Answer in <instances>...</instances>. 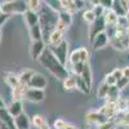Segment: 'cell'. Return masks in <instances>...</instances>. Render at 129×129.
Instances as JSON below:
<instances>
[{
	"label": "cell",
	"mask_w": 129,
	"mask_h": 129,
	"mask_svg": "<svg viewBox=\"0 0 129 129\" xmlns=\"http://www.w3.org/2000/svg\"><path fill=\"white\" fill-rule=\"evenodd\" d=\"M38 61H39L56 79H58V80H61V81H62L63 79H66V78L69 76V74H70L67 66H66V64H63V63H61V62L58 61V58L52 53V50L49 49L48 45H47V48L44 49V52H43V54L39 57Z\"/></svg>",
	"instance_id": "cell-1"
},
{
	"label": "cell",
	"mask_w": 129,
	"mask_h": 129,
	"mask_svg": "<svg viewBox=\"0 0 129 129\" xmlns=\"http://www.w3.org/2000/svg\"><path fill=\"white\" fill-rule=\"evenodd\" d=\"M38 13H39V25L41 26L43 32H44V35L48 32L49 35V32L56 28L57 21H58V12L53 10L47 4L43 3L40 9L38 10Z\"/></svg>",
	"instance_id": "cell-2"
},
{
	"label": "cell",
	"mask_w": 129,
	"mask_h": 129,
	"mask_svg": "<svg viewBox=\"0 0 129 129\" xmlns=\"http://www.w3.org/2000/svg\"><path fill=\"white\" fill-rule=\"evenodd\" d=\"M3 13L7 14H23L28 9V5L26 0H8V2H3L0 4Z\"/></svg>",
	"instance_id": "cell-3"
},
{
	"label": "cell",
	"mask_w": 129,
	"mask_h": 129,
	"mask_svg": "<svg viewBox=\"0 0 129 129\" xmlns=\"http://www.w3.org/2000/svg\"><path fill=\"white\" fill-rule=\"evenodd\" d=\"M48 47L52 50L53 54L58 58V61L67 66V63H69V43L66 40H63L58 45H48Z\"/></svg>",
	"instance_id": "cell-4"
},
{
	"label": "cell",
	"mask_w": 129,
	"mask_h": 129,
	"mask_svg": "<svg viewBox=\"0 0 129 129\" xmlns=\"http://www.w3.org/2000/svg\"><path fill=\"white\" fill-rule=\"evenodd\" d=\"M107 120H109V119H107V117L100 110H92V111L87 112V115H85V121H87V124L93 126L94 129L98 125L106 123Z\"/></svg>",
	"instance_id": "cell-5"
},
{
	"label": "cell",
	"mask_w": 129,
	"mask_h": 129,
	"mask_svg": "<svg viewBox=\"0 0 129 129\" xmlns=\"http://www.w3.org/2000/svg\"><path fill=\"white\" fill-rule=\"evenodd\" d=\"M107 26H106V22L103 19V16L102 17H97V19L94 21L93 23L89 25V30H88V36H89V40L92 41L97 35L102 31H106Z\"/></svg>",
	"instance_id": "cell-6"
},
{
	"label": "cell",
	"mask_w": 129,
	"mask_h": 129,
	"mask_svg": "<svg viewBox=\"0 0 129 129\" xmlns=\"http://www.w3.org/2000/svg\"><path fill=\"white\" fill-rule=\"evenodd\" d=\"M25 98L30 102L34 103H40L45 100V92L44 89H39V88H27L25 93Z\"/></svg>",
	"instance_id": "cell-7"
},
{
	"label": "cell",
	"mask_w": 129,
	"mask_h": 129,
	"mask_svg": "<svg viewBox=\"0 0 129 129\" xmlns=\"http://www.w3.org/2000/svg\"><path fill=\"white\" fill-rule=\"evenodd\" d=\"M90 44H92L93 50H100V49L106 48L110 44V36H109V34H107V31L100 32V34L90 41Z\"/></svg>",
	"instance_id": "cell-8"
},
{
	"label": "cell",
	"mask_w": 129,
	"mask_h": 129,
	"mask_svg": "<svg viewBox=\"0 0 129 129\" xmlns=\"http://www.w3.org/2000/svg\"><path fill=\"white\" fill-rule=\"evenodd\" d=\"M47 48V44L44 40H34L31 41V45H30V57L34 59V61H38L39 57L43 54L44 49Z\"/></svg>",
	"instance_id": "cell-9"
},
{
	"label": "cell",
	"mask_w": 129,
	"mask_h": 129,
	"mask_svg": "<svg viewBox=\"0 0 129 129\" xmlns=\"http://www.w3.org/2000/svg\"><path fill=\"white\" fill-rule=\"evenodd\" d=\"M28 87L30 88H39V89H45L47 88V85H48V80H47V78L44 76L43 74H40V72H36L35 71V74L32 75V78L30 79V81H28Z\"/></svg>",
	"instance_id": "cell-10"
},
{
	"label": "cell",
	"mask_w": 129,
	"mask_h": 129,
	"mask_svg": "<svg viewBox=\"0 0 129 129\" xmlns=\"http://www.w3.org/2000/svg\"><path fill=\"white\" fill-rule=\"evenodd\" d=\"M31 117L26 112H21L14 117V126L16 129H30L31 128Z\"/></svg>",
	"instance_id": "cell-11"
},
{
	"label": "cell",
	"mask_w": 129,
	"mask_h": 129,
	"mask_svg": "<svg viewBox=\"0 0 129 129\" xmlns=\"http://www.w3.org/2000/svg\"><path fill=\"white\" fill-rule=\"evenodd\" d=\"M100 111L107 117L109 120L115 119L117 116V107H116V102H105V105L100 109Z\"/></svg>",
	"instance_id": "cell-12"
},
{
	"label": "cell",
	"mask_w": 129,
	"mask_h": 129,
	"mask_svg": "<svg viewBox=\"0 0 129 129\" xmlns=\"http://www.w3.org/2000/svg\"><path fill=\"white\" fill-rule=\"evenodd\" d=\"M3 80H4V83L8 85V87H9L10 89L16 88L17 85L21 83L19 74H16V72H12V71L3 72Z\"/></svg>",
	"instance_id": "cell-13"
},
{
	"label": "cell",
	"mask_w": 129,
	"mask_h": 129,
	"mask_svg": "<svg viewBox=\"0 0 129 129\" xmlns=\"http://www.w3.org/2000/svg\"><path fill=\"white\" fill-rule=\"evenodd\" d=\"M103 19L106 22V26L109 28H114L117 25V19H119V16H117L112 9H106L103 13Z\"/></svg>",
	"instance_id": "cell-14"
},
{
	"label": "cell",
	"mask_w": 129,
	"mask_h": 129,
	"mask_svg": "<svg viewBox=\"0 0 129 129\" xmlns=\"http://www.w3.org/2000/svg\"><path fill=\"white\" fill-rule=\"evenodd\" d=\"M27 88H28V85L21 81L16 88L12 89V100L13 101H22L25 98V93H26Z\"/></svg>",
	"instance_id": "cell-15"
},
{
	"label": "cell",
	"mask_w": 129,
	"mask_h": 129,
	"mask_svg": "<svg viewBox=\"0 0 129 129\" xmlns=\"http://www.w3.org/2000/svg\"><path fill=\"white\" fill-rule=\"evenodd\" d=\"M22 16L25 17V22H26L27 27H31V26H34V25H38V23H39V13L35 12V10L27 9Z\"/></svg>",
	"instance_id": "cell-16"
},
{
	"label": "cell",
	"mask_w": 129,
	"mask_h": 129,
	"mask_svg": "<svg viewBox=\"0 0 129 129\" xmlns=\"http://www.w3.org/2000/svg\"><path fill=\"white\" fill-rule=\"evenodd\" d=\"M63 41V32L54 28L48 35V45H58Z\"/></svg>",
	"instance_id": "cell-17"
},
{
	"label": "cell",
	"mask_w": 129,
	"mask_h": 129,
	"mask_svg": "<svg viewBox=\"0 0 129 129\" xmlns=\"http://www.w3.org/2000/svg\"><path fill=\"white\" fill-rule=\"evenodd\" d=\"M80 76L83 78V80L87 83V85L92 89V85H93V74H92V69H90V64L89 62H87L84 64V69L80 74Z\"/></svg>",
	"instance_id": "cell-18"
},
{
	"label": "cell",
	"mask_w": 129,
	"mask_h": 129,
	"mask_svg": "<svg viewBox=\"0 0 129 129\" xmlns=\"http://www.w3.org/2000/svg\"><path fill=\"white\" fill-rule=\"evenodd\" d=\"M7 109H8L10 115L13 117H16L21 112H23V103H22V101H13L12 100V102L7 106Z\"/></svg>",
	"instance_id": "cell-19"
},
{
	"label": "cell",
	"mask_w": 129,
	"mask_h": 129,
	"mask_svg": "<svg viewBox=\"0 0 129 129\" xmlns=\"http://www.w3.org/2000/svg\"><path fill=\"white\" fill-rule=\"evenodd\" d=\"M28 34H30L31 41H34V40H44V32H43V28H41V26L39 23L28 27Z\"/></svg>",
	"instance_id": "cell-20"
},
{
	"label": "cell",
	"mask_w": 129,
	"mask_h": 129,
	"mask_svg": "<svg viewBox=\"0 0 129 129\" xmlns=\"http://www.w3.org/2000/svg\"><path fill=\"white\" fill-rule=\"evenodd\" d=\"M62 85L64 90H72L76 89V75L75 74H69V76L66 79L62 80Z\"/></svg>",
	"instance_id": "cell-21"
},
{
	"label": "cell",
	"mask_w": 129,
	"mask_h": 129,
	"mask_svg": "<svg viewBox=\"0 0 129 129\" xmlns=\"http://www.w3.org/2000/svg\"><path fill=\"white\" fill-rule=\"evenodd\" d=\"M0 121H3V123H5V124H8V125H10V126L16 128V126H14V117L9 114V111H8L7 107L0 109Z\"/></svg>",
	"instance_id": "cell-22"
},
{
	"label": "cell",
	"mask_w": 129,
	"mask_h": 129,
	"mask_svg": "<svg viewBox=\"0 0 129 129\" xmlns=\"http://www.w3.org/2000/svg\"><path fill=\"white\" fill-rule=\"evenodd\" d=\"M120 98V89L116 87V85H111L110 89H109V93H107L105 101L106 102H116L117 100Z\"/></svg>",
	"instance_id": "cell-23"
},
{
	"label": "cell",
	"mask_w": 129,
	"mask_h": 129,
	"mask_svg": "<svg viewBox=\"0 0 129 129\" xmlns=\"http://www.w3.org/2000/svg\"><path fill=\"white\" fill-rule=\"evenodd\" d=\"M110 87H111V85H109L106 81H102V83L98 85V88H97V98L105 100L106 95H107V93H109Z\"/></svg>",
	"instance_id": "cell-24"
},
{
	"label": "cell",
	"mask_w": 129,
	"mask_h": 129,
	"mask_svg": "<svg viewBox=\"0 0 129 129\" xmlns=\"http://www.w3.org/2000/svg\"><path fill=\"white\" fill-rule=\"evenodd\" d=\"M76 89H78L79 92L84 93V94H89L90 90H92L88 85H87V83L83 80V78L80 76V75H76Z\"/></svg>",
	"instance_id": "cell-25"
},
{
	"label": "cell",
	"mask_w": 129,
	"mask_h": 129,
	"mask_svg": "<svg viewBox=\"0 0 129 129\" xmlns=\"http://www.w3.org/2000/svg\"><path fill=\"white\" fill-rule=\"evenodd\" d=\"M61 5H62V10H67V12H71L72 14L75 12H78V8L75 5L74 0H59Z\"/></svg>",
	"instance_id": "cell-26"
},
{
	"label": "cell",
	"mask_w": 129,
	"mask_h": 129,
	"mask_svg": "<svg viewBox=\"0 0 129 129\" xmlns=\"http://www.w3.org/2000/svg\"><path fill=\"white\" fill-rule=\"evenodd\" d=\"M111 9H112L119 17H123V16H126V14H128V12L124 9V7L121 5V3L119 2V0H114L112 5H111Z\"/></svg>",
	"instance_id": "cell-27"
},
{
	"label": "cell",
	"mask_w": 129,
	"mask_h": 129,
	"mask_svg": "<svg viewBox=\"0 0 129 129\" xmlns=\"http://www.w3.org/2000/svg\"><path fill=\"white\" fill-rule=\"evenodd\" d=\"M116 107H117V112H128L129 111V100L128 98H120L116 101Z\"/></svg>",
	"instance_id": "cell-28"
},
{
	"label": "cell",
	"mask_w": 129,
	"mask_h": 129,
	"mask_svg": "<svg viewBox=\"0 0 129 129\" xmlns=\"http://www.w3.org/2000/svg\"><path fill=\"white\" fill-rule=\"evenodd\" d=\"M58 19L64 22L67 26H71L72 23V13L71 12H67V10H61L58 12Z\"/></svg>",
	"instance_id": "cell-29"
},
{
	"label": "cell",
	"mask_w": 129,
	"mask_h": 129,
	"mask_svg": "<svg viewBox=\"0 0 129 129\" xmlns=\"http://www.w3.org/2000/svg\"><path fill=\"white\" fill-rule=\"evenodd\" d=\"M34 74H35V71L32 70V69H25V70L21 71V74H19V79H21V81H22V83L28 84L30 79L32 78V75H34Z\"/></svg>",
	"instance_id": "cell-30"
},
{
	"label": "cell",
	"mask_w": 129,
	"mask_h": 129,
	"mask_svg": "<svg viewBox=\"0 0 129 129\" xmlns=\"http://www.w3.org/2000/svg\"><path fill=\"white\" fill-rule=\"evenodd\" d=\"M45 123H47V119L43 115H34L31 117V124H32V126H35L36 129L43 126Z\"/></svg>",
	"instance_id": "cell-31"
},
{
	"label": "cell",
	"mask_w": 129,
	"mask_h": 129,
	"mask_svg": "<svg viewBox=\"0 0 129 129\" xmlns=\"http://www.w3.org/2000/svg\"><path fill=\"white\" fill-rule=\"evenodd\" d=\"M83 19H84V22H87L88 25L93 23L94 21L97 19V16L94 14L93 9H87V10H84V13H83Z\"/></svg>",
	"instance_id": "cell-32"
},
{
	"label": "cell",
	"mask_w": 129,
	"mask_h": 129,
	"mask_svg": "<svg viewBox=\"0 0 129 129\" xmlns=\"http://www.w3.org/2000/svg\"><path fill=\"white\" fill-rule=\"evenodd\" d=\"M43 3L47 4L49 8H52L53 10H56V12H61L62 10V5H61L59 0H43Z\"/></svg>",
	"instance_id": "cell-33"
},
{
	"label": "cell",
	"mask_w": 129,
	"mask_h": 129,
	"mask_svg": "<svg viewBox=\"0 0 129 129\" xmlns=\"http://www.w3.org/2000/svg\"><path fill=\"white\" fill-rule=\"evenodd\" d=\"M88 2H89V4H92V7L93 5H102L106 9H111L114 0H88Z\"/></svg>",
	"instance_id": "cell-34"
},
{
	"label": "cell",
	"mask_w": 129,
	"mask_h": 129,
	"mask_svg": "<svg viewBox=\"0 0 129 129\" xmlns=\"http://www.w3.org/2000/svg\"><path fill=\"white\" fill-rule=\"evenodd\" d=\"M95 129H117V124H116L115 119H111V120H107L106 123L98 125Z\"/></svg>",
	"instance_id": "cell-35"
},
{
	"label": "cell",
	"mask_w": 129,
	"mask_h": 129,
	"mask_svg": "<svg viewBox=\"0 0 129 129\" xmlns=\"http://www.w3.org/2000/svg\"><path fill=\"white\" fill-rule=\"evenodd\" d=\"M128 85H129V78H128V76H125V75H124L123 78H120L119 80L116 81V87L119 88L120 90L125 89V88L128 87Z\"/></svg>",
	"instance_id": "cell-36"
},
{
	"label": "cell",
	"mask_w": 129,
	"mask_h": 129,
	"mask_svg": "<svg viewBox=\"0 0 129 129\" xmlns=\"http://www.w3.org/2000/svg\"><path fill=\"white\" fill-rule=\"evenodd\" d=\"M67 121L63 120V119H56L54 121H53V128L54 129H64L67 126Z\"/></svg>",
	"instance_id": "cell-37"
},
{
	"label": "cell",
	"mask_w": 129,
	"mask_h": 129,
	"mask_svg": "<svg viewBox=\"0 0 129 129\" xmlns=\"http://www.w3.org/2000/svg\"><path fill=\"white\" fill-rule=\"evenodd\" d=\"M103 81H106L109 85H116V81H117V79L112 75V72H110V74H106V76H105V79H103Z\"/></svg>",
	"instance_id": "cell-38"
},
{
	"label": "cell",
	"mask_w": 129,
	"mask_h": 129,
	"mask_svg": "<svg viewBox=\"0 0 129 129\" xmlns=\"http://www.w3.org/2000/svg\"><path fill=\"white\" fill-rule=\"evenodd\" d=\"M92 9H93V12H94V14L97 17H102L103 13H105V10H106V8H103L102 5H93Z\"/></svg>",
	"instance_id": "cell-39"
},
{
	"label": "cell",
	"mask_w": 129,
	"mask_h": 129,
	"mask_svg": "<svg viewBox=\"0 0 129 129\" xmlns=\"http://www.w3.org/2000/svg\"><path fill=\"white\" fill-rule=\"evenodd\" d=\"M112 75H114V76H115L117 80H119L120 78H123V76H124V69H119V67L115 69V70L112 71Z\"/></svg>",
	"instance_id": "cell-40"
},
{
	"label": "cell",
	"mask_w": 129,
	"mask_h": 129,
	"mask_svg": "<svg viewBox=\"0 0 129 129\" xmlns=\"http://www.w3.org/2000/svg\"><path fill=\"white\" fill-rule=\"evenodd\" d=\"M75 2V5H76V8H78V10H80V9H83L85 5H87L89 2L88 0H74Z\"/></svg>",
	"instance_id": "cell-41"
},
{
	"label": "cell",
	"mask_w": 129,
	"mask_h": 129,
	"mask_svg": "<svg viewBox=\"0 0 129 129\" xmlns=\"http://www.w3.org/2000/svg\"><path fill=\"white\" fill-rule=\"evenodd\" d=\"M9 18H10V14H7V13H2V14H0V28L5 25V22Z\"/></svg>",
	"instance_id": "cell-42"
},
{
	"label": "cell",
	"mask_w": 129,
	"mask_h": 129,
	"mask_svg": "<svg viewBox=\"0 0 129 129\" xmlns=\"http://www.w3.org/2000/svg\"><path fill=\"white\" fill-rule=\"evenodd\" d=\"M119 2L121 3V5L124 7V9L129 13V0H119Z\"/></svg>",
	"instance_id": "cell-43"
},
{
	"label": "cell",
	"mask_w": 129,
	"mask_h": 129,
	"mask_svg": "<svg viewBox=\"0 0 129 129\" xmlns=\"http://www.w3.org/2000/svg\"><path fill=\"white\" fill-rule=\"evenodd\" d=\"M64 129H79V128H78L76 125H74V124H70V123H69V124H67V126L64 128Z\"/></svg>",
	"instance_id": "cell-44"
},
{
	"label": "cell",
	"mask_w": 129,
	"mask_h": 129,
	"mask_svg": "<svg viewBox=\"0 0 129 129\" xmlns=\"http://www.w3.org/2000/svg\"><path fill=\"white\" fill-rule=\"evenodd\" d=\"M3 107H7V105H5L4 100L2 98V95H0V109H3Z\"/></svg>",
	"instance_id": "cell-45"
},
{
	"label": "cell",
	"mask_w": 129,
	"mask_h": 129,
	"mask_svg": "<svg viewBox=\"0 0 129 129\" xmlns=\"http://www.w3.org/2000/svg\"><path fill=\"white\" fill-rule=\"evenodd\" d=\"M124 75H125V76H128V78H129V66L124 67Z\"/></svg>",
	"instance_id": "cell-46"
},
{
	"label": "cell",
	"mask_w": 129,
	"mask_h": 129,
	"mask_svg": "<svg viewBox=\"0 0 129 129\" xmlns=\"http://www.w3.org/2000/svg\"><path fill=\"white\" fill-rule=\"evenodd\" d=\"M39 129H50V126H49V125H48V123H45V124H44V125H43V126H40V128H39Z\"/></svg>",
	"instance_id": "cell-47"
},
{
	"label": "cell",
	"mask_w": 129,
	"mask_h": 129,
	"mask_svg": "<svg viewBox=\"0 0 129 129\" xmlns=\"http://www.w3.org/2000/svg\"><path fill=\"white\" fill-rule=\"evenodd\" d=\"M0 41H2V28H0Z\"/></svg>",
	"instance_id": "cell-48"
},
{
	"label": "cell",
	"mask_w": 129,
	"mask_h": 129,
	"mask_svg": "<svg viewBox=\"0 0 129 129\" xmlns=\"http://www.w3.org/2000/svg\"><path fill=\"white\" fill-rule=\"evenodd\" d=\"M3 13V10H2V7H0V14H2Z\"/></svg>",
	"instance_id": "cell-49"
},
{
	"label": "cell",
	"mask_w": 129,
	"mask_h": 129,
	"mask_svg": "<svg viewBox=\"0 0 129 129\" xmlns=\"http://www.w3.org/2000/svg\"><path fill=\"white\" fill-rule=\"evenodd\" d=\"M126 16H128V18H129V13H128V14H126Z\"/></svg>",
	"instance_id": "cell-50"
}]
</instances>
